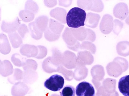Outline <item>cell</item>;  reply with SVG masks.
<instances>
[{"label": "cell", "instance_id": "1", "mask_svg": "<svg viewBox=\"0 0 129 96\" xmlns=\"http://www.w3.org/2000/svg\"><path fill=\"white\" fill-rule=\"evenodd\" d=\"M86 13L84 10L77 7L70 9L66 16V21L69 27L78 28L84 26L86 18Z\"/></svg>", "mask_w": 129, "mask_h": 96}, {"label": "cell", "instance_id": "2", "mask_svg": "<svg viewBox=\"0 0 129 96\" xmlns=\"http://www.w3.org/2000/svg\"><path fill=\"white\" fill-rule=\"evenodd\" d=\"M64 80L63 78L58 75H54L48 78L44 82V86L53 91L60 90L63 88Z\"/></svg>", "mask_w": 129, "mask_h": 96}, {"label": "cell", "instance_id": "3", "mask_svg": "<svg viewBox=\"0 0 129 96\" xmlns=\"http://www.w3.org/2000/svg\"><path fill=\"white\" fill-rule=\"evenodd\" d=\"M75 93L77 96H95V91L90 83L83 81L76 86Z\"/></svg>", "mask_w": 129, "mask_h": 96}, {"label": "cell", "instance_id": "4", "mask_svg": "<svg viewBox=\"0 0 129 96\" xmlns=\"http://www.w3.org/2000/svg\"><path fill=\"white\" fill-rule=\"evenodd\" d=\"M20 24V20L18 18L11 22H7L3 20L1 24V30L3 32L10 34L16 32Z\"/></svg>", "mask_w": 129, "mask_h": 96}, {"label": "cell", "instance_id": "5", "mask_svg": "<svg viewBox=\"0 0 129 96\" xmlns=\"http://www.w3.org/2000/svg\"><path fill=\"white\" fill-rule=\"evenodd\" d=\"M128 6L123 3H119L114 8L113 14L116 18L121 20L125 19L129 14Z\"/></svg>", "mask_w": 129, "mask_h": 96}, {"label": "cell", "instance_id": "6", "mask_svg": "<svg viewBox=\"0 0 129 96\" xmlns=\"http://www.w3.org/2000/svg\"><path fill=\"white\" fill-rule=\"evenodd\" d=\"M13 66L11 62L8 60L2 61L0 65V75L3 77L10 76L14 72Z\"/></svg>", "mask_w": 129, "mask_h": 96}, {"label": "cell", "instance_id": "7", "mask_svg": "<svg viewBox=\"0 0 129 96\" xmlns=\"http://www.w3.org/2000/svg\"><path fill=\"white\" fill-rule=\"evenodd\" d=\"M11 45L8 37L4 33L0 34V53L3 55H7L11 51Z\"/></svg>", "mask_w": 129, "mask_h": 96}, {"label": "cell", "instance_id": "8", "mask_svg": "<svg viewBox=\"0 0 129 96\" xmlns=\"http://www.w3.org/2000/svg\"><path fill=\"white\" fill-rule=\"evenodd\" d=\"M118 85L120 93L124 96H129V75L121 78Z\"/></svg>", "mask_w": 129, "mask_h": 96}, {"label": "cell", "instance_id": "9", "mask_svg": "<svg viewBox=\"0 0 129 96\" xmlns=\"http://www.w3.org/2000/svg\"><path fill=\"white\" fill-rule=\"evenodd\" d=\"M26 92V87L24 84L17 82L13 86L11 92L13 96H24Z\"/></svg>", "mask_w": 129, "mask_h": 96}, {"label": "cell", "instance_id": "10", "mask_svg": "<svg viewBox=\"0 0 129 96\" xmlns=\"http://www.w3.org/2000/svg\"><path fill=\"white\" fill-rule=\"evenodd\" d=\"M117 52L119 55L126 57L129 55V42H119L116 45Z\"/></svg>", "mask_w": 129, "mask_h": 96}, {"label": "cell", "instance_id": "11", "mask_svg": "<svg viewBox=\"0 0 129 96\" xmlns=\"http://www.w3.org/2000/svg\"><path fill=\"white\" fill-rule=\"evenodd\" d=\"M8 36L12 46L14 48H18L21 46L22 43V40L17 32L8 34Z\"/></svg>", "mask_w": 129, "mask_h": 96}, {"label": "cell", "instance_id": "12", "mask_svg": "<svg viewBox=\"0 0 129 96\" xmlns=\"http://www.w3.org/2000/svg\"><path fill=\"white\" fill-rule=\"evenodd\" d=\"M22 74V72L21 70L18 68H15L13 74L8 78V81L11 84H14L21 80Z\"/></svg>", "mask_w": 129, "mask_h": 96}, {"label": "cell", "instance_id": "13", "mask_svg": "<svg viewBox=\"0 0 129 96\" xmlns=\"http://www.w3.org/2000/svg\"><path fill=\"white\" fill-rule=\"evenodd\" d=\"M61 96H75V91L72 86L67 85L60 92Z\"/></svg>", "mask_w": 129, "mask_h": 96}, {"label": "cell", "instance_id": "14", "mask_svg": "<svg viewBox=\"0 0 129 96\" xmlns=\"http://www.w3.org/2000/svg\"><path fill=\"white\" fill-rule=\"evenodd\" d=\"M24 59L19 54L14 53L12 55L11 60L13 64L16 66L20 67L23 64Z\"/></svg>", "mask_w": 129, "mask_h": 96}, {"label": "cell", "instance_id": "15", "mask_svg": "<svg viewBox=\"0 0 129 96\" xmlns=\"http://www.w3.org/2000/svg\"><path fill=\"white\" fill-rule=\"evenodd\" d=\"M113 32L114 34L118 35L123 26V24L118 19H115L113 22Z\"/></svg>", "mask_w": 129, "mask_h": 96}, {"label": "cell", "instance_id": "16", "mask_svg": "<svg viewBox=\"0 0 129 96\" xmlns=\"http://www.w3.org/2000/svg\"><path fill=\"white\" fill-rule=\"evenodd\" d=\"M25 27V26L24 24H21L19 26L17 30L18 33L22 37H24L26 32V28Z\"/></svg>", "mask_w": 129, "mask_h": 96}, {"label": "cell", "instance_id": "17", "mask_svg": "<svg viewBox=\"0 0 129 96\" xmlns=\"http://www.w3.org/2000/svg\"><path fill=\"white\" fill-rule=\"evenodd\" d=\"M125 22H126L127 24L129 25V15L127 17V18H126V20H125Z\"/></svg>", "mask_w": 129, "mask_h": 96}, {"label": "cell", "instance_id": "18", "mask_svg": "<svg viewBox=\"0 0 129 96\" xmlns=\"http://www.w3.org/2000/svg\"><path fill=\"white\" fill-rule=\"evenodd\" d=\"M1 9L0 8V21L1 20Z\"/></svg>", "mask_w": 129, "mask_h": 96}, {"label": "cell", "instance_id": "19", "mask_svg": "<svg viewBox=\"0 0 129 96\" xmlns=\"http://www.w3.org/2000/svg\"><path fill=\"white\" fill-rule=\"evenodd\" d=\"M2 61L0 60V65H1V63H2Z\"/></svg>", "mask_w": 129, "mask_h": 96}]
</instances>
